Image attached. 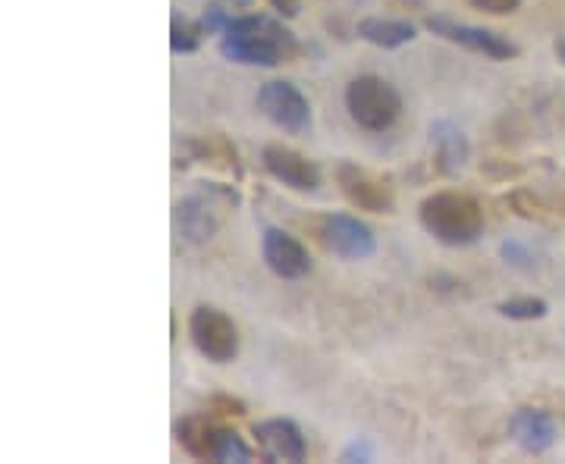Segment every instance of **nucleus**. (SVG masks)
<instances>
[{
	"label": "nucleus",
	"mask_w": 565,
	"mask_h": 464,
	"mask_svg": "<svg viewBox=\"0 0 565 464\" xmlns=\"http://www.w3.org/2000/svg\"><path fill=\"white\" fill-rule=\"evenodd\" d=\"M217 462H221V464H226V462H239V464L252 462V449H248V445H245L243 440H239V436L233 433V430H226V427H223V430H221V445H217Z\"/></svg>",
	"instance_id": "obj_19"
},
{
	"label": "nucleus",
	"mask_w": 565,
	"mask_h": 464,
	"mask_svg": "<svg viewBox=\"0 0 565 464\" xmlns=\"http://www.w3.org/2000/svg\"><path fill=\"white\" fill-rule=\"evenodd\" d=\"M553 47H556V57L565 63V35L563 39H556V44H553Z\"/></svg>",
	"instance_id": "obj_25"
},
{
	"label": "nucleus",
	"mask_w": 565,
	"mask_h": 464,
	"mask_svg": "<svg viewBox=\"0 0 565 464\" xmlns=\"http://www.w3.org/2000/svg\"><path fill=\"white\" fill-rule=\"evenodd\" d=\"M559 207H563V214H565V198H563V204H559Z\"/></svg>",
	"instance_id": "obj_27"
},
{
	"label": "nucleus",
	"mask_w": 565,
	"mask_h": 464,
	"mask_svg": "<svg viewBox=\"0 0 565 464\" xmlns=\"http://www.w3.org/2000/svg\"><path fill=\"white\" fill-rule=\"evenodd\" d=\"M258 110L289 136H302L311 129V104L292 82H264L258 91Z\"/></svg>",
	"instance_id": "obj_6"
},
{
	"label": "nucleus",
	"mask_w": 565,
	"mask_h": 464,
	"mask_svg": "<svg viewBox=\"0 0 565 464\" xmlns=\"http://www.w3.org/2000/svg\"><path fill=\"white\" fill-rule=\"evenodd\" d=\"M270 7L282 13V17H296L299 13V7H302V0H270Z\"/></svg>",
	"instance_id": "obj_23"
},
{
	"label": "nucleus",
	"mask_w": 565,
	"mask_h": 464,
	"mask_svg": "<svg viewBox=\"0 0 565 464\" xmlns=\"http://www.w3.org/2000/svg\"><path fill=\"white\" fill-rule=\"evenodd\" d=\"M434 35L452 41V44H462L475 54H484L487 61H515L519 57V47L503 35L490 32V29H478V25H465V22L444 20V17H430L424 22Z\"/></svg>",
	"instance_id": "obj_8"
},
{
	"label": "nucleus",
	"mask_w": 565,
	"mask_h": 464,
	"mask_svg": "<svg viewBox=\"0 0 565 464\" xmlns=\"http://www.w3.org/2000/svg\"><path fill=\"white\" fill-rule=\"evenodd\" d=\"M262 163L274 180L282 182L292 192H315L321 185L318 163L308 161L305 154L286 148V144H267L262 151Z\"/></svg>",
	"instance_id": "obj_11"
},
{
	"label": "nucleus",
	"mask_w": 565,
	"mask_h": 464,
	"mask_svg": "<svg viewBox=\"0 0 565 464\" xmlns=\"http://www.w3.org/2000/svg\"><path fill=\"white\" fill-rule=\"evenodd\" d=\"M233 7H252V0H230Z\"/></svg>",
	"instance_id": "obj_26"
},
{
	"label": "nucleus",
	"mask_w": 565,
	"mask_h": 464,
	"mask_svg": "<svg viewBox=\"0 0 565 464\" xmlns=\"http://www.w3.org/2000/svg\"><path fill=\"white\" fill-rule=\"evenodd\" d=\"M343 458L345 462H352V458H362V462H367V458H371V449H367V445H359V440H355V443L349 445V449L343 452Z\"/></svg>",
	"instance_id": "obj_24"
},
{
	"label": "nucleus",
	"mask_w": 565,
	"mask_h": 464,
	"mask_svg": "<svg viewBox=\"0 0 565 464\" xmlns=\"http://www.w3.org/2000/svg\"><path fill=\"white\" fill-rule=\"evenodd\" d=\"M422 226L449 248L475 245L484 236V211L465 192H434L418 207Z\"/></svg>",
	"instance_id": "obj_2"
},
{
	"label": "nucleus",
	"mask_w": 565,
	"mask_h": 464,
	"mask_svg": "<svg viewBox=\"0 0 565 464\" xmlns=\"http://www.w3.org/2000/svg\"><path fill=\"white\" fill-rule=\"evenodd\" d=\"M509 430H512V440L522 445L531 455H541L546 449H553L556 443V424L553 418L537 411V408H519L509 421Z\"/></svg>",
	"instance_id": "obj_13"
},
{
	"label": "nucleus",
	"mask_w": 565,
	"mask_h": 464,
	"mask_svg": "<svg viewBox=\"0 0 565 464\" xmlns=\"http://www.w3.org/2000/svg\"><path fill=\"white\" fill-rule=\"evenodd\" d=\"M211 408L221 411V414H245V404L239 399H230V396H217L211 399Z\"/></svg>",
	"instance_id": "obj_22"
},
{
	"label": "nucleus",
	"mask_w": 565,
	"mask_h": 464,
	"mask_svg": "<svg viewBox=\"0 0 565 464\" xmlns=\"http://www.w3.org/2000/svg\"><path fill=\"white\" fill-rule=\"evenodd\" d=\"M359 39L374 44V47H384V51H396V47L412 44L418 35H415V25L412 22L367 17V20L359 22Z\"/></svg>",
	"instance_id": "obj_16"
},
{
	"label": "nucleus",
	"mask_w": 565,
	"mask_h": 464,
	"mask_svg": "<svg viewBox=\"0 0 565 464\" xmlns=\"http://www.w3.org/2000/svg\"><path fill=\"white\" fill-rule=\"evenodd\" d=\"M337 185L343 192L349 204H355L359 211H367V214H393V188L386 185L381 176H374L371 170H364L359 163H337Z\"/></svg>",
	"instance_id": "obj_7"
},
{
	"label": "nucleus",
	"mask_w": 565,
	"mask_h": 464,
	"mask_svg": "<svg viewBox=\"0 0 565 464\" xmlns=\"http://www.w3.org/2000/svg\"><path fill=\"white\" fill-rule=\"evenodd\" d=\"M430 142H434V154H437V166L440 173H459L468 154H471V144L465 139V132L449 120L430 122Z\"/></svg>",
	"instance_id": "obj_15"
},
{
	"label": "nucleus",
	"mask_w": 565,
	"mask_h": 464,
	"mask_svg": "<svg viewBox=\"0 0 565 464\" xmlns=\"http://www.w3.org/2000/svg\"><path fill=\"white\" fill-rule=\"evenodd\" d=\"M503 317H509V321H541V317H546V302L544 299H531V295H525V299H509V302H503L500 307H497Z\"/></svg>",
	"instance_id": "obj_18"
},
{
	"label": "nucleus",
	"mask_w": 565,
	"mask_h": 464,
	"mask_svg": "<svg viewBox=\"0 0 565 464\" xmlns=\"http://www.w3.org/2000/svg\"><path fill=\"white\" fill-rule=\"evenodd\" d=\"M252 433H255V443L264 452V458H270V462H305V455H308L302 430L286 418L262 421L252 427Z\"/></svg>",
	"instance_id": "obj_12"
},
{
	"label": "nucleus",
	"mask_w": 565,
	"mask_h": 464,
	"mask_svg": "<svg viewBox=\"0 0 565 464\" xmlns=\"http://www.w3.org/2000/svg\"><path fill=\"white\" fill-rule=\"evenodd\" d=\"M226 22H230V13H226L223 7H217V3H211V7L204 10L202 25L207 35H221L223 29H226Z\"/></svg>",
	"instance_id": "obj_21"
},
{
	"label": "nucleus",
	"mask_w": 565,
	"mask_h": 464,
	"mask_svg": "<svg viewBox=\"0 0 565 464\" xmlns=\"http://www.w3.org/2000/svg\"><path fill=\"white\" fill-rule=\"evenodd\" d=\"M204 32L202 20H185V17H173L170 20V51L173 54H195L202 47Z\"/></svg>",
	"instance_id": "obj_17"
},
{
	"label": "nucleus",
	"mask_w": 565,
	"mask_h": 464,
	"mask_svg": "<svg viewBox=\"0 0 565 464\" xmlns=\"http://www.w3.org/2000/svg\"><path fill=\"white\" fill-rule=\"evenodd\" d=\"M239 204V195L226 185L217 182H202L192 195H185L177 202L173 211V226L180 233V239L192 245H202L214 239V233L221 229L226 214Z\"/></svg>",
	"instance_id": "obj_3"
},
{
	"label": "nucleus",
	"mask_w": 565,
	"mask_h": 464,
	"mask_svg": "<svg viewBox=\"0 0 565 464\" xmlns=\"http://www.w3.org/2000/svg\"><path fill=\"white\" fill-rule=\"evenodd\" d=\"M177 440L180 445L199 462H217V445H221V430L223 427L211 424L207 418H199V414H189L177 421Z\"/></svg>",
	"instance_id": "obj_14"
},
{
	"label": "nucleus",
	"mask_w": 565,
	"mask_h": 464,
	"mask_svg": "<svg viewBox=\"0 0 565 464\" xmlns=\"http://www.w3.org/2000/svg\"><path fill=\"white\" fill-rule=\"evenodd\" d=\"M221 54L243 66H280L302 54L296 35L270 17H230L221 32Z\"/></svg>",
	"instance_id": "obj_1"
},
{
	"label": "nucleus",
	"mask_w": 565,
	"mask_h": 464,
	"mask_svg": "<svg viewBox=\"0 0 565 464\" xmlns=\"http://www.w3.org/2000/svg\"><path fill=\"white\" fill-rule=\"evenodd\" d=\"M321 242L327 251L345 261H364L377 251L374 233L359 217L349 214H330L321 220Z\"/></svg>",
	"instance_id": "obj_9"
},
{
	"label": "nucleus",
	"mask_w": 565,
	"mask_h": 464,
	"mask_svg": "<svg viewBox=\"0 0 565 464\" xmlns=\"http://www.w3.org/2000/svg\"><path fill=\"white\" fill-rule=\"evenodd\" d=\"M262 258L267 270L280 280H302L311 273V255L296 236L282 233L277 226H267L262 236Z\"/></svg>",
	"instance_id": "obj_10"
},
{
	"label": "nucleus",
	"mask_w": 565,
	"mask_h": 464,
	"mask_svg": "<svg viewBox=\"0 0 565 464\" xmlns=\"http://www.w3.org/2000/svg\"><path fill=\"white\" fill-rule=\"evenodd\" d=\"M189 339L211 364H230L239 355V330L233 317L214 304H199L189 314Z\"/></svg>",
	"instance_id": "obj_5"
},
{
	"label": "nucleus",
	"mask_w": 565,
	"mask_h": 464,
	"mask_svg": "<svg viewBox=\"0 0 565 464\" xmlns=\"http://www.w3.org/2000/svg\"><path fill=\"white\" fill-rule=\"evenodd\" d=\"M465 3H471L475 10L490 13V17H505V13H515L522 7V0H465Z\"/></svg>",
	"instance_id": "obj_20"
},
{
	"label": "nucleus",
	"mask_w": 565,
	"mask_h": 464,
	"mask_svg": "<svg viewBox=\"0 0 565 464\" xmlns=\"http://www.w3.org/2000/svg\"><path fill=\"white\" fill-rule=\"evenodd\" d=\"M345 110L364 132H386L403 114V98L393 82L381 76H359L345 85Z\"/></svg>",
	"instance_id": "obj_4"
}]
</instances>
